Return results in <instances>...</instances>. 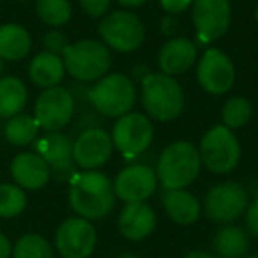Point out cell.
I'll return each instance as SVG.
<instances>
[{
	"label": "cell",
	"instance_id": "cell-21",
	"mask_svg": "<svg viewBox=\"0 0 258 258\" xmlns=\"http://www.w3.org/2000/svg\"><path fill=\"white\" fill-rule=\"evenodd\" d=\"M66 66L62 57L48 51H39L36 57L30 60L29 66V76L34 85L41 89H51L57 87L64 80Z\"/></svg>",
	"mask_w": 258,
	"mask_h": 258
},
{
	"label": "cell",
	"instance_id": "cell-36",
	"mask_svg": "<svg viewBox=\"0 0 258 258\" xmlns=\"http://www.w3.org/2000/svg\"><path fill=\"white\" fill-rule=\"evenodd\" d=\"M151 75L149 73V68H145V66H142V64H138V66H135V69H133V78H137V80H140V82H144L147 76Z\"/></svg>",
	"mask_w": 258,
	"mask_h": 258
},
{
	"label": "cell",
	"instance_id": "cell-2",
	"mask_svg": "<svg viewBox=\"0 0 258 258\" xmlns=\"http://www.w3.org/2000/svg\"><path fill=\"white\" fill-rule=\"evenodd\" d=\"M202 168L200 154L189 142H173L158 159V182L165 191L186 189L198 177Z\"/></svg>",
	"mask_w": 258,
	"mask_h": 258
},
{
	"label": "cell",
	"instance_id": "cell-19",
	"mask_svg": "<svg viewBox=\"0 0 258 258\" xmlns=\"http://www.w3.org/2000/svg\"><path fill=\"white\" fill-rule=\"evenodd\" d=\"M197 44L187 37H172L161 46L158 53V64L163 75H184L197 62Z\"/></svg>",
	"mask_w": 258,
	"mask_h": 258
},
{
	"label": "cell",
	"instance_id": "cell-30",
	"mask_svg": "<svg viewBox=\"0 0 258 258\" xmlns=\"http://www.w3.org/2000/svg\"><path fill=\"white\" fill-rule=\"evenodd\" d=\"M69 44H71V43H69L68 36H66L64 32H60V30H57V29L46 32V36L43 37L44 51H48V53H53V55H58V57H62V55H64V51L68 50Z\"/></svg>",
	"mask_w": 258,
	"mask_h": 258
},
{
	"label": "cell",
	"instance_id": "cell-10",
	"mask_svg": "<svg viewBox=\"0 0 258 258\" xmlns=\"http://www.w3.org/2000/svg\"><path fill=\"white\" fill-rule=\"evenodd\" d=\"M75 115V96L68 89L57 85L44 89L34 104V117L41 129L48 133L60 131Z\"/></svg>",
	"mask_w": 258,
	"mask_h": 258
},
{
	"label": "cell",
	"instance_id": "cell-8",
	"mask_svg": "<svg viewBox=\"0 0 258 258\" xmlns=\"http://www.w3.org/2000/svg\"><path fill=\"white\" fill-rule=\"evenodd\" d=\"M249 197L242 184L221 182L212 186L204 198V212L211 221L219 225H230L246 212Z\"/></svg>",
	"mask_w": 258,
	"mask_h": 258
},
{
	"label": "cell",
	"instance_id": "cell-1",
	"mask_svg": "<svg viewBox=\"0 0 258 258\" xmlns=\"http://www.w3.org/2000/svg\"><path fill=\"white\" fill-rule=\"evenodd\" d=\"M113 180L97 170L76 172L69 179V205L78 218L97 221L115 207Z\"/></svg>",
	"mask_w": 258,
	"mask_h": 258
},
{
	"label": "cell",
	"instance_id": "cell-9",
	"mask_svg": "<svg viewBox=\"0 0 258 258\" xmlns=\"http://www.w3.org/2000/svg\"><path fill=\"white\" fill-rule=\"evenodd\" d=\"M152 138H154L152 122L147 118V115L138 111H129L118 117L111 131L113 147L127 159L144 154L152 144Z\"/></svg>",
	"mask_w": 258,
	"mask_h": 258
},
{
	"label": "cell",
	"instance_id": "cell-11",
	"mask_svg": "<svg viewBox=\"0 0 258 258\" xmlns=\"http://www.w3.org/2000/svg\"><path fill=\"white\" fill-rule=\"evenodd\" d=\"M96 246L97 232L89 219L68 218L55 232V249L62 258H89Z\"/></svg>",
	"mask_w": 258,
	"mask_h": 258
},
{
	"label": "cell",
	"instance_id": "cell-25",
	"mask_svg": "<svg viewBox=\"0 0 258 258\" xmlns=\"http://www.w3.org/2000/svg\"><path fill=\"white\" fill-rule=\"evenodd\" d=\"M39 124L36 117L29 113H18L15 117L8 118L4 125V137L11 145L16 147H27L34 144L39 135Z\"/></svg>",
	"mask_w": 258,
	"mask_h": 258
},
{
	"label": "cell",
	"instance_id": "cell-32",
	"mask_svg": "<svg viewBox=\"0 0 258 258\" xmlns=\"http://www.w3.org/2000/svg\"><path fill=\"white\" fill-rule=\"evenodd\" d=\"M244 214H246V228H247V232L258 239V197L254 198L249 205H247V209H246V212H244Z\"/></svg>",
	"mask_w": 258,
	"mask_h": 258
},
{
	"label": "cell",
	"instance_id": "cell-14",
	"mask_svg": "<svg viewBox=\"0 0 258 258\" xmlns=\"http://www.w3.org/2000/svg\"><path fill=\"white\" fill-rule=\"evenodd\" d=\"M158 189V175L149 165H131L117 173L113 191L118 200L125 204L147 202Z\"/></svg>",
	"mask_w": 258,
	"mask_h": 258
},
{
	"label": "cell",
	"instance_id": "cell-26",
	"mask_svg": "<svg viewBox=\"0 0 258 258\" xmlns=\"http://www.w3.org/2000/svg\"><path fill=\"white\" fill-rule=\"evenodd\" d=\"M13 258H55V253L43 235L25 233L13 246Z\"/></svg>",
	"mask_w": 258,
	"mask_h": 258
},
{
	"label": "cell",
	"instance_id": "cell-31",
	"mask_svg": "<svg viewBox=\"0 0 258 258\" xmlns=\"http://www.w3.org/2000/svg\"><path fill=\"white\" fill-rule=\"evenodd\" d=\"M111 0H80L83 13L90 18H103L104 13L110 8Z\"/></svg>",
	"mask_w": 258,
	"mask_h": 258
},
{
	"label": "cell",
	"instance_id": "cell-6",
	"mask_svg": "<svg viewBox=\"0 0 258 258\" xmlns=\"http://www.w3.org/2000/svg\"><path fill=\"white\" fill-rule=\"evenodd\" d=\"M198 154L202 165L209 172L225 175L239 165L240 145L232 129L226 125H214L202 138Z\"/></svg>",
	"mask_w": 258,
	"mask_h": 258
},
{
	"label": "cell",
	"instance_id": "cell-5",
	"mask_svg": "<svg viewBox=\"0 0 258 258\" xmlns=\"http://www.w3.org/2000/svg\"><path fill=\"white\" fill-rule=\"evenodd\" d=\"M90 104L96 111L106 117H122L129 113L137 103V89L131 78L120 73L104 75L87 92Z\"/></svg>",
	"mask_w": 258,
	"mask_h": 258
},
{
	"label": "cell",
	"instance_id": "cell-20",
	"mask_svg": "<svg viewBox=\"0 0 258 258\" xmlns=\"http://www.w3.org/2000/svg\"><path fill=\"white\" fill-rule=\"evenodd\" d=\"M163 209L166 216L175 225L189 226L198 221L202 214V204L193 193L186 189H172L165 191L161 198Z\"/></svg>",
	"mask_w": 258,
	"mask_h": 258
},
{
	"label": "cell",
	"instance_id": "cell-28",
	"mask_svg": "<svg viewBox=\"0 0 258 258\" xmlns=\"http://www.w3.org/2000/svg\"><path fill=\"white\" fill-rule=\"evenodd\" d=\"M27 204V193L20 186L11 182L0 184V218H16L25 211Z\"/></svg>",
	"mask_w": 258,
	"mask_h": 258
},
{
	"label": "cell",
	"instance_id": "cell-27",
	"mask_svg": "<svg viewBox=\"0 0 258 258\" xmlns=\"http://www.w3.org/2000/svg\"><path fill=\"white\" fill-rule=\"evenodd\" d=\"M36 13L48 27H62L71 18V2L69 0H36Z\"/></svg>",
	"mask_w": 258,
	"mask_h": 258
},
{
	"label": "cell",
	"instance_id": "cell-29",
	"mask_svg": "<svg viewBox=\"0 0 258 258\" xmlns=\"http://www.w3.org/2000/svg\"><path fill=\"white\" fill-rule=\"evenodd\" d=\"M251 115H253V106L246 97H230L225 103L221 110V120L223 125L228 129H239L249 122Z\"/></svg>",
	"mask_w": 258,
	"mask_h": 258
},
{
	"label": "cell",
	"instance_id": "cell-38",
	"mask_svg": "<svg viewBox=\"0 0 258 258\" xmlns=\"http://www.w3.org/2000/svg\"><path fill=\"white\" fill-rule=\"evenodd\" d=\"M184 258H214L211 253L207 251H200V249H195V251H189Z\"/></svg>",
	"mask_w": 258,
	"mask_h": 258
},
{
	"label": "cell",
	"instance_id": "cell-15",
	"mask_svg": "<svg viewBox=\"0 0 258 258\" xmlns=\"http://www.w3.org/2000/svg\"><path fill=\"white\" fill-rule=\"evenodd\" d=\"M113 149L111 135L101 127H89L73 142V159L80 168L96 170L111 158Z\"/></svg>",
	"mask_w": 258,
	"mask_h": 258
},
{
	"label": "cell",
	"instance_id": "cell-22",
	"mask_svg": "<svg viewBox=\"0 0 258 258\" xmlns=\"http://www.w3.org/2000/svg\"><path fill=\"white\" fill-rule=\"evenodd\" d=\"M249 247V235L237 225H223L212 237V249L221 258H246Z\"/></svg>",
	"mask_w": 258,
	"mask_h": 258
},
{
	"label": "cell",
	"instance_id": "cell-18",
	"mask_svg": "<svg viewBox=\"0 0 258 258\" xmlns=\"http://www.w3.org/2000/svg\"><path fill=\"white\" fill-rule=\"evenodd\" d=\"M11 177L23 191H37L48 184L51 170L36 152H20L11 161Z\"/></svg>",
	"mask_w": 258,
	"mask_h": 258
},
{
	"label": "cell",
	"instance_id": "cell-42",
	"mask_svg": "<svg viewBox=\"0 0 258 258\" xmlns=\"http://www.w3.org/2000/svg\"><path fill=\"white\" fill-rule=\"evenodd\" d=\"M246 258H258V254H251V256H246Z\"/></svg>",
	"mask_w": 258,
	"mask_h": 258
},
{
	"label": "cell",
	"instance_id": "cell-4",
	"mask_svg": "<svg viewBox=\"0 0 258 258\" xmlns=\"http://www.w3.org/2000/svg\"><path fill=\"white\" fill-rule=\"evenodd\" d=\"M66 73L78 82H97L108 73L111 55L103 41L82 39L69 44L62 55Z\"/></svg>",
	"mask_w": 258,
	"mask_h": 258
},
{
	"label": "cell",
	"instance_id": "cell-24",
	"mask_svg": "<svg viewBox=\"0 0 258 258\" xmlns=\"http://www.w3.org/2000/svg\"><path fill=\"white\" fill-rule=\"evenodd\" d=\"M27 99H29V90L18 76L0 78V118H11L22 113Z\"/></svg>",
	"mask_w": 258,
	"mask_h": 258
},
{
	"label": "cell",
	"instance_id": "cell-41",
	"mask_svg": "<svg viewBox=\"0 0 258 258\" xmlns=\"http://www.w3.org/2000/svg\"><path fill=\"white\" fill-rule=\"evenodd\" d=\"M254 18H256V22H258V6H256V11H254Z\"/></svg>",
	"mask_w": 258,
	"mask_h": 258
},
{
	"label": "cell",
	"instance_id": "cell-17",
	"mask_svg": "<svg viewBox=\"0 0 258 258\" xmlns=\"http://www.w3.org/2000/svg\"><path fill=\"white\" fill-rule=\"evenodd\" d=\"M158 225V216L154 209L145 202L125 204V207L118 214V232L124 239L131 242H140L147 239Z\"/></svg>",
	"mask_w": 258,
	"mask_h": 258
},
{
	"label": "cell",
	"instance_id": "cell-16",
	"mask_svg": "<svg viewBox=\"0 0 258 258\" xmlns=\"http://www.w3.org/2000/svg\"><path fill=\"white\" fill-rule=\"evenodd\" d=\"M73 142L71 137L60 131L55 133H48L44 137L37 138L34 149L36 154L46 161L50 166L51 173L58 177V179H71L75 175V159H73Z\"/></svg>",
	"mask_w": 258,
	"mask_h": 258
},
{
	"label": "cell",
	"instance_id": "cell-13",
	"mask_svg": "<svg viewBox=\"0 0 258 258\" xmlns=\"http://www.w3.org/2000/svg\"><path fill=\"white\" fill-rule=\"evenodd\" d=\"M193 25L204 43L219 39L232 22L230 0H193Z\"/></svg>",
	"mask_w": 258,
	"mask_h": 258
},
{
	"label": "cell",
	"instance_id": "cell-39",
	"mask_svg": "<svg viewBox=\"0 0 258 258\" xmlns=\"http://www.w3.org/2000/svg\"><path fill=\"white\" fill-rule=\"evenodd\" d=\"M6 69V60H2V58H0V73L4 71Z\"/></svg>",
	"mask_w": 258,
	"mask_h": 258
},
{
	"label": "cell",
	"instance_id": "cell-35",
	"mask_svg": "<svg viewBox=\"0 0 258 258\" xmlns=\"http://www.w3.org/2000/svg\"><path fill=\"white\" fill-rule=\"evenodd\" d=\"M11 254H13L11 240L0 232V258H11Z\"/></svg>",
	"mask_w": 258,
	"mask_h": 258
},
{
	"label": "cell",
	"instance_id": "cell-23",
	"mask_svg": "<svg viewBox=\"0 0 258 258\" xmlns=\"http://www.w3.org/2000/svg\"><path fill=\"white\" fill-rule=\"evenodd\" d=\"M32 39L25 27L18 23L0 25V58L6 62L23 60L30 53Z\"/></svg>",
	"mask_w": 258,
	"mask_h": 258
},
{
	"label": "cell",
	"instance_id": "cell-37",
	"mask_svg": "<svg viewBox=\"0 0 258 258\" xmlns=\"http://www.w3.org/2000/svg\"><path fill=\"white\" fill-rule=\"evenodd\" d=\"M117 2L122 6V8H140V6H144L147 0H117Z\"/></svg>",
	"mask_w": 258,
	"mask_h": 258
},
{
	"label": "cell",
	"instance_id": "cell-40",
	"mask_svg": "<svg viewBox=\"0 0 258 258\" xmlns=\"http://www.w3.org/2000/svg\"><path fill=\"white\" fill-rule=\"evenodd\" d=\"M118 258H140V256H137V254H122V256H118Z\"/></svg>",
	"mask_w": 258,
	"mask_h": 258
},
{
	"label": "cell",
	"instance_id": "cell-3",
	"mask_svg": "<svg viewBox=\"0 0 258 258\" xmlns=\"http://www.w3.org/2000/svg\"><path fill=\"white\" fill-rule=\"evenodd\" d=\"M142 104L152 118L170 122L184 110L182 87L173 76L163 73H151L142 82Z\"/></svg>",
	"mask_w": 258,
	"mask_h": 258
},
{
	"label": "cell",
	"instance_id": "cell-33",
	"mask_svg": "<svg viewBox=\"0 0 258 258\" xmlns=\"http://www.w3.org/2000/svg\"><path fill=\"white\" fill-rule=\"evenodd\" d=\"M163 11L166 15H179L184 13L186 9H189V6H193V0H159Z\"/></svg>",
	"mask_w": 258,
	"mask_h": 258
},
{
	"label": "cell",
	"instance_id": "cell-34",
	"mask_svg": "<svg viewBox=\"0 0 258 258\" xmlns=\"http://www.w3.org/2000/svg\"><path fill=\"white\" fill-rule=\"evenodd\" d=\"M159 27H161V32L165 34V36H175V32L179 30V20L173 15H166L165 18L161 20Z\"/></svg>",
	"mask_w": 258,
	"mask_h": 258
},
{
	"label": "cell",
	"instance_id": "cell-7",
	"mask_svg": "<svg viewBox=\"0 0 258 258\" xmlns=\"http://www.w3.org/2000/svg\"><path fill=\"white\" fill-rule=\"evenodd\" d=\"M97 32L106 46L122 51V53L138 50L145 41V27L142 20L124 9L104 16Z\"/></svg>",
	"mask_w": 258,
	"mask_h": 258
},
{
	"label": "cell",
	"instance_id": "cell-12",
	"mask_svg": "<svg viewBox=\"0 0 258 258\" xmlns=\"http://www.w3.org/2000/svg\"><path fill=\"white\" fill-rule=\"evenodd\" d=\"M197 78L200 87L212 96H223L232 90L235 83V66L228 55L211 48L202 55L197 68Z\"/></svg>",
	"mask_w": 258,
	"mask_h": 258
}]
</instances>
